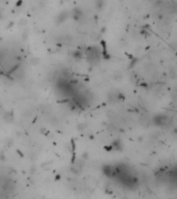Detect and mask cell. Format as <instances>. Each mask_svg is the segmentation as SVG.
Masks as SVG:
<instances>
[{
  "mask_svg": "<svg viewBox=\"0 0 177 199\" xmlns=\"http://www.w3.org/2000/svg\"><path fill=\"white\" fill-rule=\"evenodd\" d=\"M167 121H168V117L165 116V115H157L153 118V122L155 124V126H164V124H167Z\"/></svg>",
  "mask_w": 177,
  "mask_h": 199,
  "instance_id": "1",
  "label": "cell"
}]
</instances>
